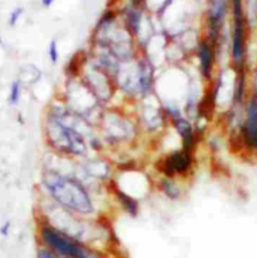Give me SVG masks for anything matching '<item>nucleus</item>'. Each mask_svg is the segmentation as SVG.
I'll return each mask as SVG.
<instances>
[{
	"label": "nucleus",
	"mask_w": 257,
	"mask_h": 258,
	"mask_svg": "<svg viewBox=\"0 0 257 258\" xmlns=\"http://www.w3.org/2000/svg\"><path fill=\"white\" fill-rule=\"evenodd\" d=\"M114 188H113V195H114L115 200L118 201L120 206H122L123 210L128 213V215L136 217L138 215V211H140V206H138V201L135 197L130 196L128 193L123 192L122 189L117 187V185L113 183Z\"/></svg>",
	"instance_id": "9"
},
{
	"label": "nucleus",
	"mask_w": 257,
	"mask_h": 258,
	"mask_svg": "<svg viewBox=\"0 0 257 258\" xmlns=\"http://www.w3.org/2000/svg\"><path fill=\"white\" fill-rule=\"evenodd\" d=\"M23 13H24V9L23 8H15L9 15V19H8V23H9L10 27H15L17 23L19 22V19L22 18Z\"/></svg>",
	"instance_id": "14"
},
{
	"label": "nucleus",
	"mask_w": 257,
	"mask_h": 258,
	"mask_svg": "<svg viewBox=\"0 0 257 258\" xmlns=\"http://www.w3.org/2000/svg\"><path fill=\"white\" fill-rule=\"evenodd\" d=\"M0 46H4V42H3V38L0 37Z\"/></svg>",
	"instance_id": "18"
},
{
	"label": "nucleus",
	"mask_w": 257,
	"mask_h": 258,
	"mask_svg": "<svg viewBox=\"0 0 257 258\" xmlns=\"http://www.w3.org/2000/svg\"><path fill=\"white\" fill-rule=\"evenodd\" d=\"M9 229H10V222H5V223L2 226V228H0V233H2L3 236H8Z\"/></svg>",
	"instance_id": "16"
},
{
	"label": "nucleus",
	"mask_w": 257,
	"mask_h": 258,
	"mask_svg": "<svg viewBox=\"0 0 257 258\" xmlns=\"http://www.w3.org/2000/svg\"><path fill=\"white\" fill-rule=\"evenodd\" d=\"M48 58L51 61V64L55 66L59 60V48L58 43H56L55 39L50 40L49 45H48Z\"/></svg>",
	"instance_id": "13"
},
{
	"label": "nucleus",
	"mask_w": 257,
	"mask_h": 258,
	"mask_svg": "<svg viewBox=\"0 0 257 258\" xmlns=\"http://www.w3.org/2000/svg\"><path fill=\"white\" fill-rule=\"evenodd\" d=\"M54 2H55V0H42V5L44 8H49L53 5Z\"/></svg>",
	"instance_id": "17"
},
{
	"label": "nucleus",
	"mask_w": 257,
	"mask_h": 258,
	"mask_svg": "<svg viewBox=\"0 0 257 258\" xmlns=\"http://www.w3.org/2000/svg\"><path fill=\"white\" fill-rule=\"evenodd\" d=\"M42 187L48 200L64 210L79 217H89L96 213V205L88 188L78 177L54 168L44 169Z\"/></svg>",
	"instance_id": "1"
},
{
	"label": "nucleus",
	"mask_w": 257,
	"mask_h": 258,
	"mask_svg": "<svg viewBox=\"0 0 257 258\" xmlns=\"http://www.w3.org/2000/svg\"><path fill=\"white\" fill-rule=\"evenodd\" d=\"M194 166V152L187 149H174L167 153L159 163V172L164 177H186Z\"/></svg>",
	"instance_id": "5"
},
{
	"label": "nucleus",
	"mask_w": 257,
	"mask_h": 258,
	"mask_svg": "<svg viewBox=\"0 0 257 258\" xmlns=\"http://www.w3.org/2000/svg\"><path fill=\"white\" fill-rule=\"evenodd\" d=\"M22 89H23V83L20 79H17L12 83L10 86V92H9V104L10 105H17L19 103L20 97H22Z\"/></svg>",
	"instance_id": "12"
},
{
	"label": "nucleus",
	"mask_w": 257,
	"mask_h": 258,
	"mask_svg": "<svg viewBox=\"0 0 257 258\" xmlns=\"http://www.w3.org/2000/svg\"><path fill=\"white\" fill-rule=\"evenodd\" d=\"M39 234L43 242L60 256L66 258H98L84 246L83 242L58 231L48 222L40 223Z\"/></svg>",
	"instance_id": "2"
},
{
	"label": "nucleus",
	"mask_w": 257,
	"mask_h": 258,
	"mask_svg": "<svg viewBox=\"0 0 257 258\" xmlns=\"http://www.w3.org/2000/svg\"><path fill=\"white\" fill-rule=\"evenodd\" d=\"M243 5L248 29H255L257 28V0H243Z\"/></svg>",
	"instance_id": "11"
},
{
	"label": "nucleus",
	"mask_w": 257,
	"mask_h": 258,
	"mask_svg": "<svg viewBox=\"0 0 257 258\" xmlns=\"http://www.w3.org/2000/svg\"><path fill=\"white\" fill-rule=\"evenodd\" d=\"M37 258H56L53 254V252H50L49 249H39L38 251V257Z\"/></svg>",
	"instance_id": "15"
},
{
	"label": "nucleus",
	"mask_w": 257,
	"mask_h": 258,
	"mask_svg": "<svg viewBox=\"0 0 257 258\" xmlns=\"http://www.w3.org/2000/svg\"><path fill=\"white\" fill-rule=\"evenodd\" d=\"M102 136L108 144L130 142L137 134V125L130 117L118 112H104L99 119Z\"/></svg>",
	"instance_id": "3"
},
{
	"label": "nucleus",
	"mask_w": 257,
	"mask_h": 258,
	"mask_svg": "<svg viewBox=\"0 0 257 258\" xmlns=\"http://www.w3.org/2000/svg\"><path fill=\"white\" fill-rule=\"evenodd\" d=\"M196 55L199 60V72L200 76L206 82H211L213 78V71H215L216 59H217V49L207 38H199L196 44Z\"/></svg>",
	"instance_id": "7"
},
{
	"label": "nucleus",
	"mask_w": 257,
	"mask_h": 258,
	"mask_svg": "<svg viewBox=\"0 0 257 258\" xmlns=\"http://www.w3.org/2000/svg\"><path fill=\"white\" fill-rule=\"evenodd\" d=\"M140 119L148 131H157V129L161 128L164 119H166L163 105L161 104V102H158V104H153V103L147 104V103H145L142 110H141Z\"/></svg>",
	"instance_id": "8"
},
{
	"label": "nucleus",
	"mask_w": 257,
	"mask_h": 258,
	"mask_svg": "<svg viewBox=\"0 0 257 258\" xmlns=\"http://www.w3.org/2000/svg\"><path fill=\"white\" fill-rule=\"evenodd\" d=\"M158 188L164 196H166L168 200L171 201H178L182 198L183 195V190H182L181 185L178 184V182H176V178H169V177H162V179L159 180Z\"/></svg>",
	"instance_id": "10"
},
{
	"label": "nucleus",
	"mask_w": 257,
	"mask_h": 258,
	"mask_svg": "<svg viewBox=\"0 0 257 258\" xmlns=\"http://www.w3.org/2000/svg\"><path fill=\"white\" fill-rule=\"evenodd\" d=\"M228 14H230V0H207L206 3L205 38H207L216 46V49L222 37Z\"/></svg>",
	"instance_id": "4"
},
{
	"label": "nucleus",
	"mask_w": 257,
	"mask_h": 258,
	"mask_svg": "<svg viewBox=\"0 0 257 258\" xmlns=\"http://www.w3.org/2000/svg\"><path fill=\"white\" fill-rule=\"evenodd\" d=\"M240 136L243 146L252 153H257V92L252 93L245 103Z\"/></svg>",
	"instance_id": "6"
}]
</instances>
